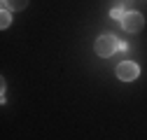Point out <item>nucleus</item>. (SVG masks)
Segmentation results:
<instances>
[{
    "label": "nucleus",
    "mask_w": 147,
    "mask_h": 140,
    "mask_svg": "<svg viewBox=\"0 0 147 140\" xmlns=\"http://www.w3.org/2000/svg\"><path fill=\"white\" fill-rule=\"evenodd\" d=\"M96 54L98 56H112L115 51L119 49V42H117V38L115 35H100V38L96 40Z\"/></svg>",
    "instance_id": "nucleus-1"
},
{
    "label": "nucleus",
    "mask_w": 147,
    "mask_h": 140,
    "mask_svg": "<svg viewBox=\"0 0 147 140\" xmlns=\"http://www.w3.org/2000/svg\"><path fill=\"white\" fill-rule=\"evenodd\" d=\"M121 26H124L126 33H140L142 26H145V16H142L140 12H126Z\"/></svg>",
    "instance_id": "nucleus-2"
},
{
    "label": "nucleus",
    "mask_w": 147,
    "mask_h": 140,
    "mask_svg": "<svg viewBox=\"0 0 147 140\" xmlns=\"http://www.w3.org/2000/svg\"><path fill=\"white\" fill-rule=\"evenodd\" d=\"M138 75H140V68L136 63H131V61H124V63L117 65V77L124 79V82H133Z\"/></svg>",
    "instance_id": "nucleus-3"
},
{
    "label": "nucleus",
    "mask_w": 147,
    "mask_h": 140,
    "mask_svg": "<svg viewBox=\"0 0 147 140\" xmlns=\"http://www.w3.org/2000/svg\"><path fill=\"white\" fill-rule=\"evenodd\" d=\"M12 24V12L9 9H3V16H0V28H7Z\"/></svg>",
    "instance_id": "nucleus-5"
},
{
    "label": "nucleus",
    "mask_w": 147,
    "mask_h": 140,
    "mask_svg": "<svg viewBox=\"0 0 147 140\" xmlns=\"http://www.w3.org/2000/svg\"><path fill=\"white\" fill-rule=\"evenodd\" d=\"M124 16H126V12H124L121 7H115V9H112V19H117V21H124Z\"/></svg>",
    "instance_id": "nucleus-6"
},
{
    "label": "nucleus",
    "mask_w": 147,
    "mask_h": 140,
    "mask_svg": "<svg viewBox=\"0 0 147 140\" xmlns=\"http://www.w3.org/2000/svg\"><path fill=\"white\" fill-rule=\"evenodd\" d=\"M28 0H3V9H9V12H21L26 9Z\"/></svg>",
    "instance_id": "nucleus-4"
}]
</instances>
